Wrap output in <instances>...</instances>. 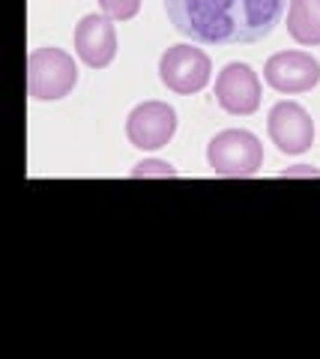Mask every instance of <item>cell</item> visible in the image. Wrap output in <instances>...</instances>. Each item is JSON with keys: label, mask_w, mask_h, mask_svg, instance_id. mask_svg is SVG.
<instances>
[{"label": "cell", "mask_w": 320, "mask_h": 359, "mask_svg": "<svg viewBox=\"0 0 320 359\" xmlns=\"http://www.w3.org/2000/svg\"><path fill=\"white\" fill-rule=\"evenodd\" d=\"M176 33L195 45H251L267 39L284 15V0H165Z\"/></svg>", "instance_id": "1"}, {"label": "cell", "mask_w": 320, "mask_h": 359, "mask_svg": "<svg viewBox=\"0 0 320 359\" xmlns=\"http://www.w3.org/2000/svg\"><path fill=\"white\" fill-rule=\"evenodd\" d=\"M75 84H78V66L63 48L46 45L27 57V93L36 102H57L72 93Z\"/></svg>", "instance_id": "2"}, {"label": "cell", "mask_w": 320, "mask_h": 359, "mask_svg": "<svg viewBox=\"0 0 320 359\" xmlns=\"http://www.w3.org/2000/svg\"><path fill=\"white\" fill-rule=\"evenodd\" d=\"M207 162L216 177H255L263 168V144L249 129H225L207 144Z\"/></svg>", "instance_id": "3"}, {"label": "cell", "mask_w": 320, "mask_h": 359, "mask_svg": "<svg viewBox=\"0 0 320 359\" xmlns=\"http://www.w3.org/2000/svg\"><path fill=\"white\" fill-rule=\"evenodd\" d=\"M209 75H213V60L195 45H171L159 60L162 84L180 96L201 93L209 84Z\"/></svg>", "instance_id": "4"}, {"label": "cell", "mask_w": 320, "mask_h": 359, "mask_svg": "<svg viewBox=\"0 0 320 359\" xmlns=\"http://www.w3.org/2000/svg\"><path fill=\"white\" fill-rule=\"evenodd\" d=\"M263 81L275 93L300 96L314 90L320 81V63L308 51H279L263 66Z\"/></svg>", "instance_id": "5"}, {"label": "cell", "mask_w": 320, "mask_h": 359, "mask_svg": "<svg viewBox=\"0 0 320 359\" xmlns=\"http://www.w3.org/2000/svg\"><path fill=\"white\" fill-rule=\"evenodd\" d=\"M270 141L288 156H300L314 144V120L300 102H275L267 117Z\"/></svg>", "instance_id": "6"}, {"label": "cell", "mask_w": 320, "mask_h": 359, "mask_svg": "<svg viewBox=\"0 0 320 359\" xmlns=\"http://www.w3.org/2000/svg\"><path fill=\"white\" fill-rule=\"evenodd\" d=\"M216 102L228 114L249 117L260 108V78L249 63H228L216 75Z\"/></svg>", "instance_id": "7"}, {"label": "cell", "mask_w": 320, "mask_h": 359, "mask_svg": "<svg viewBox=\"0 0 320 359\" xmlns=\"http://www.w3.org/2000/svg\"><path fill=\"white\" fill-rule=\"evenodd\" d=\"M176 132V111L168 102H141L126 120V138L138 150H159Z\"/></svg>", "instance_id": "8"}, {"label": "cell", "mask_w": 320, "mask_h": 359, "mask_svg": "<svg viewBox=\"0 0 320 359\" xmlns=\"http://www.w3.org/2000/svg\"><path fill=\"white\" fill-rule=\"evenodd\" d=\"M75 54L90 66V69H105L117 57V30L114 18L108 15H84L75 25Z\"/></svg>", "instance_id": "9"}, {"label": "cell", "mask_w": 320, "mask_h": 359, "mask_svg": "<svg viewBox=\"0 0 320 359\" xmlns=\"http://www.w3.org/2000/svg\"><path fill=\"white\" fill-rule=\"evenodd\" d=\"M288 33L300 45H320V0H291Z\"/></svg>", "instance_id": "10"}, {"label": "cell", "mask_w": 320, "mask_h": 359, "mask_svg": "<svg viewBox=\"0 0 320 359\" xmlns=\"http://www.w3.org/2000/svg\"><path fill=\"white\" fill-rule=\"evenodd\" d=\"M99 6H102V13L114 21H129L138 15L141 9V0H99Z\"/></svg>", "instance_id": "11"}, {"label": "cell", "mask_w": 320, "mask_h": 359, "mask_svg": "<svg viewBox=\"0 0 320 359\" xmlns=\"http://www.w3.org/2000/svg\"><path fill=\"white\" fill-rule=\"evenodd\" d=\"M132 177L141 180V177H165V180H174L176 171L168 165V162H162V159H144V162H138L135 168H132Z\"/></svg>", "instance_id": "12"}, {"label": "cell", "mask_w": 320, "mask_h": 359, "mask_svg": "<svg viewBox=\"0 0 320 359\" xmlns=\"http://www.w3.org/2000/svg\"><path fill=\"white\" fill-rule=\"evenodd\" d=\"M293 174H302V177H320V171H314V168H308V165H300V171H288V174H281V177H293Z\"/></svg>", "instance_id": "13"}]
</instances>
